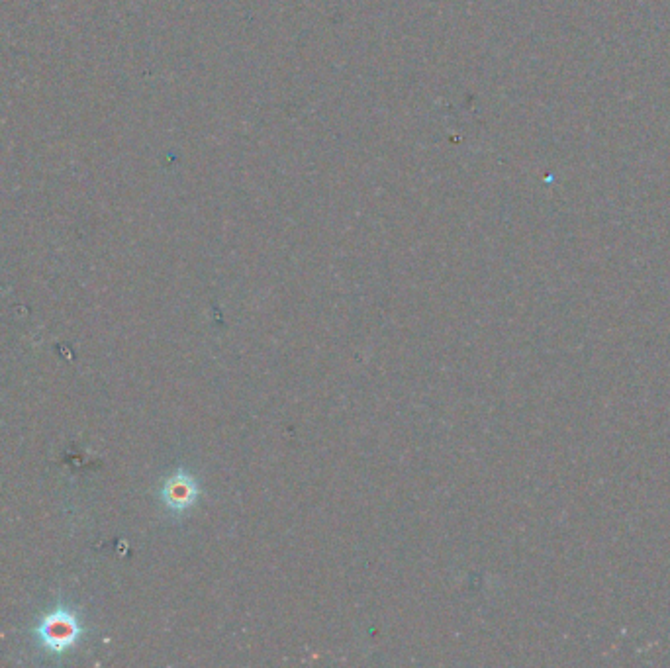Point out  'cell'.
<instances>
[{"label":"cell","mask_w":670,"mask_h":668,"mask_svg":"<svg viewBox=\"0 0 670 668\" xmlns=\"http://www.w3.org/2000/svg\"><path fill=\"white\" fill-rule=\"evenodd\" d=\"M38 633L51 651L61 653V651L69 649L79 639L81 627L71 614H67L63 610H57L42 621V625L38 627Z\"/></svg>","instance_id":"cell-1"}]
</instances>
